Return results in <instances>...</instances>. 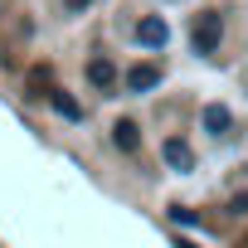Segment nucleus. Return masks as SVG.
Wrapping results in <instances>:
<instances>
[{
	"mask_svg": "<svg viewBox=\"0 0 248 248\" xmlns=\"http://www.w3.org/2000/svg\"><path fill=\"white\" fill-rule=\"evenodd\" d=\"M219 39H224V15H219V10H200L195 25H190V44H195V54H214Z\"/></svg>",
	"mask_w": 248,
	"mask_h": 248,
	"instance_id": "obj_1",
	"label": "nucleus"
},
{
	"mask_svg": "<svg viewBox=\"0 0 248 248\" xmlns=\"http://www.w3.org/2000/svg\"><path fill=\"white\" fill-rule=\"evenodd\" d=\"M132 34H137V44H141V49H166V39H170V25H166L161 15H141Z\"/></svg>",
	"mask_w": 248,
	"mask_h": 248,
	"instance_id": "obj_2",
	"label": "nucleus"
},
{
	"mask_svg": "<svg viewBox=\"0 0 248 248\" xmlns=\"http://www.w3.org/2000/svg\"><path fill=\"white\" fill-rule=\"evenodd\" d=\"M122 88H127V93H151V88H161V63H132L127 73H122Z\"/></svg>",
	"mask_w": 248,
	"mask_h": 248,
	"instance_id": "obj_3",
	"label": "nucleus"
},
{
	"mask_svg": "<svg viewBox=\"0 0 248 248\" xmlns=\"http://www.w3.org/2000/svg\"><path fill=\"white\" fill-rule=\"evenodd\" d=\"M88 83L107 93V88H117V83H122V73H117V63H112V59H102V54H97V59H88Z\"/></svg>",
	"mask_w": 248,
	"mask_h": 248,
	"instance_id": "obj_4",
	"label": "nucleus"
},
{
	"mask_svg": "<svg viewBox=\"0 0 248 248\" xmlns=\"http://www.w3.org/2000/svg\"><path fill=\"white\" fill-rule=\"evenodd\" d=\"M161 156H166V166H170V170H195V151H190L180 137L161 141Z\"/></svg>",
	"mask_w": 248,
	"mask_h": 248,
	"instance_id": "obj_5",
	"label": "nucleus"
},
{
	"mask_svg": "<svg viewBox=\"0 0 248 248\" xmlns=\"http://www.w3.org/2000/svg\"><path fill=\"white\" fill-rule=\"evenodd\" d=\"M200 127H204L209 137H224V132L233 127V117H229V107H224V102H209V107L200 112Z\"/></svg>",
	"mask_w": 248,
	"mask_h": 248,
	"instance_id": "obj_6",
	"label": "nucleus"
},
{
	"mask_svg": "<svg viewBox=\"0 0 248 248\" xmlns=\"http://www.w3.org/2000/svg\"><path fill=\"white\" fill-rule=\"evenodd\" d=\"M137 141H141L137 137V122H117V127H112V146L117 151H137Z\"/></svg>",
	"mask_w": 248,
	"mask_h": 248,
	"instance_id": "obj_7",
	"label": "nucleus"
},
{
	"mask_svg": "<svg viewBox=\"0 0 248 248\" xmlns=\"http://www.w3.org/2000/svg\"><path fill=\"white\" fill-rule=\"evenodd\" d=\"M49 102H54V112H59V117H68V122H83V107H78L68 93H49Z\"/></svg>",
	"mask_w": 248,
	"mask_h": 248,
	"instance_id": "obj_8",
	"label": "nucleus"
},
{
	"mask_svg": "<svg viewBox=\"0 0 248 248\" xmlns=\"http://www.w3.org/2000/svg\"><path fill=\"white\" fill-rule=\"evenodd\" d=\"M170 219L175 224H200V214H190V209H170Z\"/></svg>",
	"mask_w": 248,
	"mask_h": 248,
	"instance_id": "obj_9",
	"label": "nucleus"
},
{
	"mask_svg": "<svg viewBox=\"0 0 248 248\" xmlns=\"http://www.w3.org/2000/svg\"><path fill=\"white\" fill-rule=\"evenodd\" d=\"M88 5H93V0H63V10H68V15H83Z\"/></svg>",
	"mask_w": 248,
	"mask_h": 248,
	"instance_id": "obj_10",
	"label": "nucleus"
},
{
	"mask_svg": "<svg viewBox=\"0 0 248 248\" xmlns=\"http://www.w3.org/2000/svg\"><path fill=\"white\" fill-rule=\"evenodd\" d=\"M175 248H195V243H185V238H175Z\"/></svg>",
	"mask_w": 248,
	"mask_h": 248,
	"instance_id": "obj_11",
	"label": "nucleus"
},
{
	"mask_svg": "<svg viewBox=\"0 0 248 248\" xmlns=\"http://www.w3.org/2000/svg\"><path fill=\"white\" fill-rule=\"evenodd\" d=\"M243 248H248V243H243Z\"/></svg>",
	"mask_w": 248,
	"mask_h": 248,
	"instance_id": "obj_12",
	"label": "nucleus"
}]
</instances>
